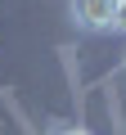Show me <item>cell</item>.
Segmentation results:
<instances>
[{"label": "cell", "mask_w": 126, "mask_h": 135, "mask_svg": "<svg viewBox=\"0 0 126 135\" xmlns=\"http://www.w3.org/2000/svg\"><path fill=\"white\" fill-rule=\"evenodd\" d=\"M113 9H117V0H72V18H77V27H86V32L113 27Z\"/></svg>", "instance_id": "obj_1"}, {"label": "cell", "mask_w": 126, "mask_h": 135, "mask_svg": "<svg viewBox=\"0 0 126 135\" xmlns=\"http://www.w3.org/2000/svg\"><path fill=\"white\" fill-rule=\"evenodd\" d=\"M113 27L126 32V0H117V9H113Z\"/></svg>", "instance_id": "obj_2"}, {"label": "cell", "mask_w": 126, "mask_h": 135, "mask_svg": "<svg viewBox=\"0 0 126 135\" xmlns=\"http://www.w3.org/2000/svg\"><path fill=\"white\" fill-rule=\"evenodd\" d=\"M54 135H90L86 126H63V131H54Z\"/></svg>", "instance_id": "obj_3"}]
</instances>
